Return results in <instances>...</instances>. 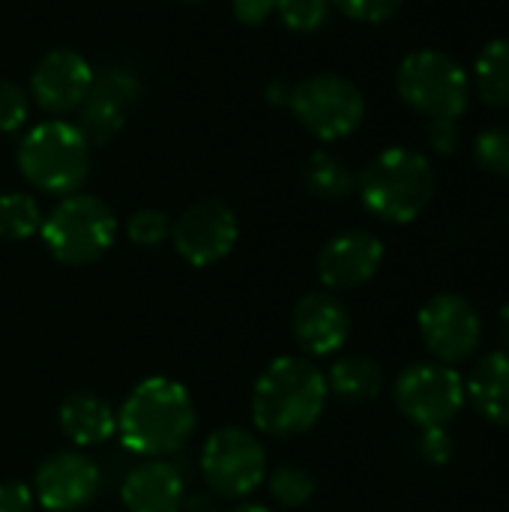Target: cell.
Segmentation results:
<instances>
[{"mask_svg":"<svg viewBox=\"0 0 509 512\" xmlns=\"http://www.w3.org/2000/svg\"><path fill=\"white\" fill-rule=\"evenodd\" d=\"M498 339H501V348L509 351V303H504L498 312Z\"/></svg>","mask_w":509,"mask_h":512,"instance_id":"d590c367","label":"cell"},{"mask_svg":"<svg viewBox=\"0 0 509 512\" xmlns=\"http://www.w3.org/2000/svg\"><path fill=\"white\" fill-rule=\"evenodd\" d=\"M240 225L225 201L204 198L186 207L171 225V240L180 258L192 267H210L231 255Z\"/></svg>","mask_w":509,"mask_h":512,"instance_id":"8fae6325","label":"cell"},{"mask_svg":"<svg viewBox=\"0 0 509 512\" xmlns=\"http://www.w3.org/2000/svg\"><path fill=\"white\" fill-rule=\"evenodd\" d=\"M42 240L48 252L69 267H84L99 261L117 240L114 210L84 192L63 195V201L42 219Z\"/></svg>","mask_w":509,"mask_h":512,"instance_id":"5b68a950","label":"cell"},{"mask_svg":"<svg viewBox=\"0 0 509 512\" xmlns=\"http://www.w3.org/2000/svg\"><path fill=\"white\" fill-rule=\"evenodd\" d=\"M393 399L417 429H447L468 402L462 375L444 363L408 366L396 378Z\"/></svg>","mask_w":509,"mask_h":512,"instance_id":"ba28073f","label":"cell"},{"mask_svg":"<svg viewBox=\"0 0 509 512\" xmlns=\"http://www.w3.org/2000/svg\"><path fill=\"white\" fill-rule=\"evenodd\" d=\"M99 468L81 453H51L33 477V495L48 512L84 510L99 492Z\"/></svg>","mask_w":509,"mask_h":512,"instance_id":"4fadbf2b","label":"cell"},{"mask_svg":"<svg viewBox=\"0 0 509 512\" xmlns=\"http://www.w3.org/2000/svg\"><path fill=\"white\" fill-rule=\"evenodd\" d=\"M399 96L423 117L459 120L471 105V75L438 48L411 51L396 69Z\"/></svg>","mask_w":509,"mask_h":512,"instance_id":"8992f818","label":"cell"},{"mask_svg":"<svg viewBox=\"0 0 509 512\" xmlns=\"http://www.w3.org/2000/svg\"><path fill=\"white\" fill-rule=\"evenodd\" d=\"M384 264V243L369 231H345L324 243L318 276L330 291H354L375 279Z\"/></svg>","mask_w":509,"mask_h":512,"instance_id":"5bb4252c","label":"cell"},{"mask_svg":"<svg viewBox=\"0 0 509 512\" xmlns=\"http://www.w3.org/2000/svg\"><path fill=\"white\" fill-rule=\"evenodd\" d=\"M126 123V108L99 96V93H90L84 99V105L78 108V123L75 129L84 135V141L90 147H102L108 144Z\"/></svg>","mask_w":509,"mask_h":512,"instance_id":"7402d4cb","label":"cell"},{"mask_svg":"<svg viewBox=\"0 0 509 512\" xmlns=\"http://www.w3.org/2000/svg\"><path fill=\"white\" fill-rule=\"evenodd\" d=\"M423 345L444 366L468 363L483 345V318L462 294H435L417 315Z\"/></svg>","mask_w":509,"mask_h":512,"instance_id":"30bf717a","label":"cell"},{"mask_svg":"<svg viewBox=\"0 0 509 512\" xmlns=\"http://www.w3.org/2000/svg\"><path fill=\"white\" fill-rule=\"evenodd\" d=\"M405 0H330V6H336L342 15H348L351 21H363V24H384L390 21Z\"/></svg>","mask_w":509,"mask_h":512,"instance_id":"f546056e","label":"cell"},{"mask_svg":"<svg viewBox=\"0 0 509 512\" xmlns=\"http://www.w3.org/2000/svg\"><path fill=\"white\" fill-rule=\"evenodd\" d=\"M363 207L390 225L414 222L435 198V171L420 150L387 147L357 177Z\"/></svg>","mask_w":509,"mask_h":512,"instance_id":"3957f363","label":"cell"},{"mask_svg":"<svg viewBox=\"0 0 509 512\" xmlns=\"http://www.w3.org/2000/svg\"><path fill=\"white\" fill-rule=\"evenodd\" d=\"M303 186L315 198L339 201V198H348L354 192L357 177L351 174V168H348V162L342 156L318 150L303 165Z\"/></svg>","mask_w":509,"mask_h":512,"instance_id":"44dd1931","label":"cell"},{"mask_svg":"<svg viewBox=\"0 0 509 512\" xmlns=\"http://www.w3.org/2000/svg\"><path fill=\"white\" fill-rule=\"evenodd\" d=\"M0 512H33V492L24 483H0Z\"/></svg>","mask_w":509,"mask_h":512,"instance_id":"836d02e7","label":"cell"},{"mask_svg":"<svg viewBox=\"0 0 509 512\" xmlns=\"http://www.w3.org/2000/svg\"><path fill=\"white\" fill-rule=\"evenodd\" d=\"M93 93L129 108L141 96V81L126 69V66H102L93 81Z\"/></svg>","mask_w":509,"mask_h":512,"instance_id":"4316f807","label":"cell"},{"mask_svg":"<svg viewBox=\"0 0 509 512\" xmlns=\"http://www.w3.org/2000/svg\"><path fill=\"white\" fill-rule=\"evenodd\" d=\"M324 378H327V390L351 405L372 402L384 390V369L378 366V360L360 357V354L336 360L330 366V375H324Z\"/></svg>","mask_w":509,"mask_h":512,"instance_id":"d6986e66","label":"cell"},{"mask_svg":"<svg viewBox=\"0 0 509 512\" xmlns=\"http://www.w3.org/2000/svg\"><path fill=\"white\" fill-rule=\"evenodd\" d=\"M177 3H186V6H198V3H204V0H177Z\"/></svg>","mask_w":509,"mask_h":512,"instance_id":"74e56055","label":"cell"},{"mask_svg":"<svg viewBox=\"0 0 509 512\" xmlns=\"http://www.w3.org/2000/svg\"><path fill=\"white\" fill-rule=\"evenodd\" d=\"M120 498L129 512H180L186 501V483L177 465L153 459L126 474Z\"/></svg>","mask_w":509,"mask_h":512,"instance_id":"2e32d148","label":"cell"},{"mask_svg":"<svg viewBox=\"0 0 509 512\" xmlns=\"http://www.w3.org/2000/svg\"><path fill=\"white\" fill-rule=\"evenodd\" d=\"M30 117V99L27 93L9 81L0 78V132H18Z\"/></svg>","mask_w":509,"mask_h":512,"instance_id":"f1b7e54d","label":"cell"},{"mask_svg":"<svg viewBox=\"0 0 509 512\" xmlns=\"http://www.w3.org/2000/svg\"><path fill=\"white\" fill-rule=\"evenodd\" d=\"M291 333L306 354H336L351 336V312L330 291H312L291 309Z\"/></svg>","mask_w":509,"mask_h":512,"instance_id":"9a60e30c","label":"cell"},{"mask_svg":"<svg viewBox=\"0 0 509 512\" xmlns=\"http://www.w3.org/2000/svg\"><path fill=\"white\" fill-rule=\"evenodd\" d=\"M126 234L135 246H144V249H153L159 243H165L171 237V219L162 213V210H153V207H144V210H135L126 222Z\"/></svg>","mask_w":509,"mask_h":512,"instance_id":"83f0119b","label":"cell"},{"mask_svg":"<svg viewBox=\"0 0 509 512\" xmlns=\"http://www.w3.org/2000/svg\"><path fill=\"white\" fill-rule=\"evenodd\" d=\"M60 429L63 435L75 444V447H96L105 444L114 432H117V414L111 411V405L87 390L81 393H69L60 402L57 411Z\"/></svg>","mask_w":509,"mask_h":512,"instance_id":"ac0fdd59","label":"cell"},{"mask_svg":"<svg viewBox=\"0 0 509 512\" xmlns=\"http://www.w3.org/2000/svg\"><path fill=\"white\" fill-rule=\"evenodd\" d=\"M42 210L27 192H0V240H27L42 231Z\"/></svg>","mask_w":509,"mask_h":512,"instance_id":"603a6c76","label":"cell"},{"mask_svg":"<svg viewBox=\"0 0 509 512\" xmlns=\"http://www.w3.org/2000/svg\"><path fill=\"white\" fill-rule=\"evenodd\" d=\"M18 171L48 195H72L90 171V144L66 120H45L27 129L18 144Z\"/></svg>","mask_w":509,"mask_h":512,"instance_id":"277c9868","label":"cell"},{"mask_svg":"<svg viewBox=\"0 0 509 512\" xmlns=\"http://www.w3.org/2000/svg\"><path fill=\"white\" fill-rule=\"evenodd\" d=\"M276 3L279 0H231V9H234V18L240 24L255 27V24L267 21L276 12Z\"/></svg>","mask_w":509,"mask_h":512,"instance_id":"d6a6232c","label":"cell"},{"mask_svg":"<svg viewBox=\"0 0 509 512\" xmlns=\"http://www.w3.org/2000/svg\"><path fill=\"white\" fill-rule=\"evenodd\" d=\"M474 162L495 177H509V129L495 126L477 135L474 141Z\"/></svg>","mask_w":509,"mask_h":512,"instance_id":"484cf974","label":"cell"},{"mask_svg":"<svg viewBox=\"0 0 509 512\" xmlns=\"http://www.w3.org/2000/svg\"><path fill=\"white\" fill-rule=\"evenodd\" d=\"M315 489H318L315 477L297 465H282L270 474V495L285 510H297V507L309 504Z\"/></svg>","mask_w":509,"mask_h":512,"instance_id":"cb8c5ba5","label":"cell"},{"mask_svg":"<svg viewBox=\"0 0 509 512\" xmlns=\"http://www.w3.org/2000/svg\"><path fill=\"white\" fill-rule=\"evenodd\" d=\"M327 378L306 357H276L255 381L252 420L270 438L306 435L327 405Z\"/></svg>","mask_w":509,"mask_h":512,"instance_id":"6da1fadb","label":"cell"},{"mask_svg":"<svg viewBox=\"0 0 509 512\" xmlns=\"http://www.w3.org/2000/svg\"><path fill=\"white\" fill-rule=\"evenodd\" d=\"M231 512H270L267 507H261V504H243V507H237V510Z\"/></svg>","mask_w":509,"mask_h":512,"instance_id":"8d00e7d4","label":"cell"},{"mask_svg":"<svg viewBox=\"0 0 509 512\" xmlns=\"http://www.w3.org/2000/svg\"><path fill=\"white\" fill-rule=\"evenodd\" d=\"M279 21L294 33H315L330 21V0H279Z\"/></svg>","mask_w":509,"mask_h":512,"instance_id":"d4e9b609","label":"cell"},{"mask_svg":"<svg viewBox=\"0 0 509 512\" xmlns=\"http://www.w3.org/2000/svg\"><path fill=\"white\" fill-rule=\"evenodd\" d=\"M474 90L489 108H509V36L492 39L474 63Z\"/></svg>","mask_w":509,"mask_h":512,"instance_id":"ffe728a7","label":"cell"},{"mask_svg":"<svg viewBox=\"0 0 509 512\" xmlns=\"http://www.w3.org/2000/svg\"><path fill=\"white\" fill-rule=\"evenodd\" d=\"M426 141L438 156H453L462 147V126L450 117H435L426 123Z\"/></svg>","mask_w":509,"mask_h":512,"instance_id":"4dcf8cb0","label":"cell"},{"mask_svg":"<svg viewBox=\"0 0 509 512\" xmlns=\"http://www.w3.org/2000/svg\"><path fill=\"white\" fill-rule=\"evenodd\" d=\"M420 456L429 465H447L453 459V438L447 429H420Z\"/></svg>","mask_w":509,"mask_h":512,"instance_id":"1f68e13d","label":"cell"},{"mask_svg":"<svg viewBox=\"0 0 509 512\" xmlns=\"http://www.w3.org/2000/svg\"><path fill=\"white\" fill-rule=\"evenodd\" d=\"M96 69L69 48L48 51L30 75V93L48 114H72L93 93Z\"/></svg>","mask_w":509,"mask_h":512,"instance_id":"7c38bea8","label":"cell"},{"mask_svg":"<svg viewBox=\"0 0 509 512\" xmlns=\"http://www.w3.org/2000/svg\"><path fill=\"white\" fill-rule=\"evenodd\" d=\"M270 102H276V105H288V99H291V84H282V81H276V84H270L267 87V93H264Z\"/></svg>","mask_w":509,"mask_h":512,"instance_id":"e575fe53","label":"cell"},{"mask_svg":"<svg viewBox=\"0 0 509 512\" xmlns=\"http://www.w3.org/2000/svg\"><path fill=\"white\" fill-rule=\"evenodd\" d=\"M300 126L321 141H342L363 126L366 99L360 87L336 72L306 75L291 87L288 99Z\"/></svg>","mask_w":509,"mask_h":512,"instance_id":"52a82bcc","label":"cell"},{"mask_svg":"<svg viewBox=\"0 0 509 512\" xmlns=\"http://www.w3.org/2000/svg\"><path fill=\"white\" fill-rule=\"evenodd\" d=\"M201 477L219 498H246L267 477V453L252 432L225 426L201 450Z\"/></svg>","mask_w":509,"mask_h":512,"instance_id":"9c48e42d","label":"cell"},{"mask_svg":"<svg viewBox=\"0 0 509 512\" xmlns=\"http://www.w3.org/2000/svg\"><path fill=\"white\" fill-rule=\"evenodd\" d=\"M117 432L123 447L138 456H171L195 432V405L183 384L171 378H147L126 396L117 414Z\"/></svg>","mask_w":509,"mask_h":512,"instance_id":"7a4b0ae2","label":"cell"},{"mask_svg":"<svg viewBox=\"0 0 509 512\" xmlns=\"http://www.w3.org/2000/svg\"><path fill=\"white\" fill-rule=\"evenodd\" d=\"M465 396L486 423L509 429V351L498 348L477 360L465 381Z\"/></svg>","mask_w":509,"mask_h":512,"instance_id":"e0dca14e","label":"cell"}]
</instances>
